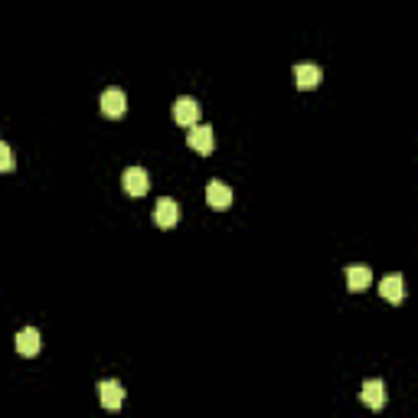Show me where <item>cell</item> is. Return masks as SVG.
Segmentation results:
<instances>
[{"instance_id": "obj_1", "label": "cell", "mask_w": 418, "mask_h": 418, "mask_svg": "<svg viewBox=\"0 0 418 418\" xmlns=\"http://www.w3.org/2000/svg\"><path fill=\"white\" fill-rule=\"evenodd\" d=\"M121 186L128 196H144L151 190V177L144 167H128V170L121 173Z\"/></svg>"}, {"instance_id": "obj_2", "label": "cell", "mask_w": 418, "mask_h": 418, "mask_svg": "<svg viewBox=\"0 0 418 418\" xmlns=\"http://www.w3.org/2000/svg\"><path fill=\"white\" fill-rule=\"evenodd\" d=\"M186 144H190L196 154H209V151L216 148V134H213L209 124H193L190 134H186Z\"/></svg>"}, {"instance_id": "obj_3", "label": "cell", "mask_w": 418, "mask_h": 418, "mask_svg": "<svg viewBox=\"0 0 418 418\" xmlns=\"http://www.w3.org/2000/svg\"><path fill=\"white\" fill-rule=\"evenodd\" d=\"M173 121L180 124V128H193L196 121H200V101L196 98H177L173 101Z\"/></svg>"}, {"instance_id": "obj_4", "label": "cell", "mask_w": 418, "mask_h": 418, "mask_svg": "<svg viewBox=\"0 0 418 418\" xmlns=\"http://www.w3.org/2000/svg\"><path fill=\"white\" fill-rule=\"evenodd\" d=\"M98 399L108 412H118L124 405V386L118 379H101L98 382Z\"/></svg>"}, {"instance_id": "obj_5", "label": "cell", "mask_w": 418, "mask_h": 418, "mask_svg": "<svg viewBox=\"0 0 418 418\" xmlns=\"http://www.w3.org/2000/svg\"><path fill=\"white\" fill-rule=\"evenodd\" d=\"M128 111V95L121 88H105L101 92V115L105 118H121Z\"/></svg>"}, {"instance_id": "obj_6", "label": "cell", "mask_w": 418, "mask_h": 418, "mask_svg": "<svg viewBox=\"0 0 418 418\" xmlns=\"http://www.w3.org/2000/svg\"><path fill=\"white\" fill-rule=\"evenodd\" d=\"M154 223L160 225V229H173V225L180 223V209H177V203H173L170 196L157 200V206H154Z\"/></svg>"}, {"instance_id": "obj_7", "label": "cell", "mask_w": 418, "mask_h": 418, "mask_svg": "<svg viewBox=\"0 0 418 418\" xmlns=\"http://www.w3.org/2000/svg\"><path fill=\"white\" fill-rule=\"evenodd\" d=\"M206 203L213 209H229L233 206V190L223 183V180H209L206 186Z\"/></svg>"}, {"instance_id": "obj_8", "label": "cell", "mask_w": 418, "mask_h": 418, "mask_svg": "<svg viewBox=\"0 0 418 418\" xmlns=\"http://www.w3.org/2000/svg\"><path fill=\"white\" fill-rule=\"evenodd\" d=\"M360 399H363V405H369L372 412H379L382 405H386V386H382V379L363 382V392H360Z\"/></svg>"}, {"instance_id": "obj_9", "label": "cell", "mask_w": 418, "mask_h": 418, "mask_svg": "<svg viewBox=\"0 0 418 418\" xmlns=\"http://www.w3.org/2000/svg\"><path fill=\"white\" fill-rule=\"evenodd\" d=\"M320 78H324V72L317 69V66H310V62H301V66H295V82L297 88H317L320 86Z\"/></svg>"}, {"instance_id": "obj_10", "label": "cell", "mask_w": 418, "mask_h": 418, "mask_svg": "<svg viewBox=\"0 0 418 418\" xmlns=\"http://www.w3.org/2000/svg\"><path fill=\"white\" fill-rule=\"evenodd\" d=\"M16 353L20 357H36L39 353V330L36 327H24L16 333Z\"/></svg>"}, {"instance_id": "obj_11", "label": "cell", "mask_w": 418, "mask_h": 418, "mask_svg": "<svg viewBox=\"0 0 418 418\" xmlns=\"http://www.w3.org/2000/svg\"><path fill=\"white\" fill-rule=\"evenodd\" d=\"M379 295L386 297V301H392V304H399L405 297V281H402V275H386V278L379 281Z\"/></svg>"}, {"instance_id": "obj_12", "label": "cell", "mask_w": 418, "mask_h": 418, "mask_svg": "<svg viewBox=\"0 0 418 418\" xmlns=\"http://www.w3.org/2000/svg\"><path fill=\"white\" fill-rule=\"evenodd\" d=\"M369 285H372V271L369 268H363V265H353V268H347V287L353 291V295L366 291Z\"/></svg>"}, {"instance_id": "obj_13", "label": "cell", "mask_w": 418, "mask_h": 418, "mask_svg": "<svg viewBox=\"0 0 418 418\" xmlns=\"http://www.w3.org/2000/svg\"><path fill=\"white\" fill-rule=\"evenodd\" d=\"M14 151H10V144H4L0 141V173H7V170H14Z\"/></svg>"}]
</instances>
